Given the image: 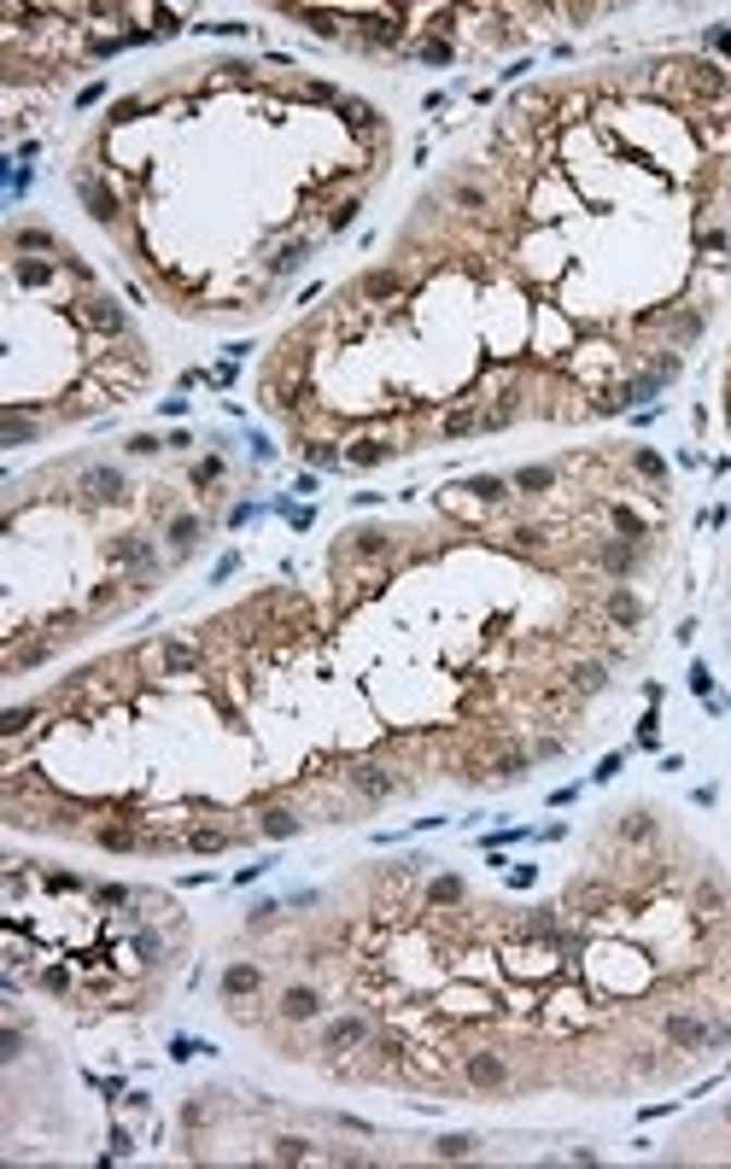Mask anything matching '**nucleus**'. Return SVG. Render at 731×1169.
I'll list each match as a JSON object with an SVG mask.
<instances>
[{"instance_id": "1", "label": "nucleus", "mask_w": 731, "mask_h": 1169, "mask_svg": "<svg viewBox=\"0 0 731 1169\" xmlns=\"http://www.w3.org/2000/svg\"><path fill=\"white\" fill-rule=\"evenodd\" d=\"M263 982H270V977H263L258 959H228L223 977H216V994H223L228 1011H240V1006H252L258 994H263Z\"/></svg>"}, {"instance_id": "2", "label": "nucleus", "mask_w": 731, "mask_h": 1169, "mask_svg": "<svg viewBox=\"0 0 731 1169\" xmlns=\"http://www.w3.org/2000/svg\"><path fill=\"white\" fill-rule=\"evenodd\" d=\"M305 824H310V813H305L299 801H287V795H282V801H275V795H270V801H258V836L263 842H287V836H299Z\"/></svg>"}, {"instance_id": "3", "label": "nucleus", "mask_w": 731, "mask_h": 1169, "mask_svg": "<svg viewBox=\"0 0 731 1169\" xmlns=\"http://www.w3.org/2000/svg\"><path fill=\"white\" fill-rule=\"evenodd\" d=\"M597 602H603V614H609V626H615V632H637V626L649 620V602L637 597L632 585H603V590H597Z\"/></svg>"}, {"instance_id": "4", "label": "nucleus", "mask_w": 731, "mask_h": 1169, "mask_svg": "<svg viewBox=\"0 0 731 1169\" xmlns=\"http://www.w3.org/2000/svg\"><path fill=\"white\" fill-rule=\"evenodd\" d=\"M206 526H211V514H194V509L170 514V521H164V544H170V561H188V556L199 550V538H206Z\"/></svg>"}, {"instance_id": "5", "label": "nucleus", "mask_w": 731, "mask_h": 1169, "mask_svg": "<svg viewBox=\"0 0 731 1169\" xmlns=\"http://www.w3.org/2000/svg\"><path fill=\"white\" fill-rule=\"evenodd\" d=\"M469 878H457V871H439V878H428L422 883V912H457V907H469Z\"/></svg>"}, {"instance_id": "6", "label": "nucleus", "mask_w": 731, "mask_h": 1169, "mask_svg": "<svg viewBox=\"0 0 731 1169\" xmlns=\"http://www.w3.org/2000/svg\"><path fill=\"white\" fill-rule=\"evenodd\" d=\"M474 1134H445V1141H433V1158H474Z\"/></svg>"}, {"instance_id": "7", "label": "nucleus", "mask_w": 731, "mask_h": 1169, "mask_svg": "<svg viewBox=\"0 0 731 1169\" xmlns=\"http://www.w3.org/2000/svg\"><path fill=\"white\" fill-rule=\"evenodd\" d=\"M164 445H170V439H159V433H135V439L123 445V450H129V457H159Z\"/></svg>"}]
</instances>
